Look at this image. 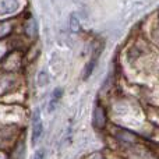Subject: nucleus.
<instances>
[{
    "mask_svg": "<svg viewBox=\"0 0 159 159\" xmlns=\"http://www.w3.org/2000/svg\"><path fill=\"white\" fill-rule=\"evenodd\" d=\"M42 131H43V126H42V120H41V115L39 112H35L34 115V121H32V144L35 145L38 143V140L41 138Z\"/></svg>",
    "mask_w": 159,
    "mask_h": 159,
    "instance_id": "nucleus-1",
    "label": "nucleus"
},
{
    "mask_svg": "<svg viewBox=\"0 0 159 159\" xmlns=\"http://www.w3.org/2000/svg\"><path fill=\"white\" fill-rule=\"evenodd\" d=\"M11 28H13V24L10 21H3L0 22V38L8 35L11 32Z\"/></svg>",
    "mask_w": 159,
    "mask_h": 159,
    "instance_id": "nucleus-4",
    "label": "nucleus"
},
{
    "mask_svg": "<svg viewBox=\"0 0 159 159\" xmlns=\"http://www.w3.org/2000/svg\"><path fill=\"white\" fill-rule=\"evenodd\" d=\"M70 24H71V30L77 32V31H78V28H80V25H78V20L75 18L74 16L71 17V21H70Z\"/></svg>",
    "mask_w": 159,
    "mask_h": 159,
    "instance_id": "nucleus-7",
    "label": "nucleus"
},
{
    "mask_svg": "<svg viewBox=\"0 0 159 159\" xmlns=\"http://www.w3.org/2000/svg\"><path fill=\"white\" fill-rule=\"evenodd\" d=\"M106 124V113L105 109L101 105H96L95 110H93V126L96 129H103Z\"/></svg>",
    "mask_w": 159,
    "mask_h": 159,
    "instance_id": "nucleus-3",
    "label": "nucleus"
},
{
    "mask_svg": "<svg viewBox=\"0 0 159 159\" xmlns=\"http://www.w3.org/2000/svg\"><path fill=\"white\" fill-rule=\"evenodd\" d=\"M43 154H45L43 149H39V151L35 154V159H43Z\"/></svg>",
    "mask_w": 159,
    "mask_h": 159,
    "instance_id": "nucleus-8",
    "label": "nucleus"
},
{
    "mask_svg": "<svg viewBox=\"0 0 159 159\" xmlns=\"http://www.w3.org/2000/svg\"><path fill=\"white\" fill-rule=\"evenodd\" d=\"M99 159H102V158H99Z\"/></svg>",
    "mask_w": 159,
    "mask_h": 159,
    "instance_id": "nucleus-9",
    "label": "nucleus"
},
{
    "mask_svg": "<svg viewBox=\"0 0 159 159\" xmlns=\"http://www.w3.org/2000/svg\"><path fill=\"white\" fill-rule=\"evenodd\" d=\"M36 25H35V21H34L32 18H30V21L25 24V32L28 34V35H31V36H34L35 35V32H36Z\"/></svg>",
    "mask_w": 159,
    "mask_h": 159,
    "instance_id": "nucleus-6",
    "label": "nucleus"
},
{
    "mask_svg": "<svg viewBox=\"0 0 159 159\" xmlns=\"http://www.w3.org/2000/svg\"><path fill=\"white\" fill-rule=\"evenodd\" d=\"M60 96H61V89H55V92H53L52 95V99H50V103H49V110L52 112L53 109L56 107V105H57V102L60 101Z\"/></svg>",
    "mask_w": 159,
    "mask_h": 159,
    "instance_id": "nucleus-5",
    "label": "nucleus"
},
{
    "mask_svg": "<svg viewBox=\"0 0 159 159\" xmlns=\"http://www.w3.org/2000/svg\"><path fill=\"white\" fill-rule=\"evenodd\" d=\"M18 7H20L18 0H0V14L2 16L16 13L18 10Z\"/></svg>",
    "mask_w": 159,
    "mask_h": 159,
    "instance_id": "nucleus-2",
    "label": "nucleus"
}]
</instances>
